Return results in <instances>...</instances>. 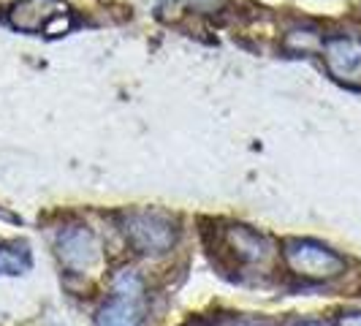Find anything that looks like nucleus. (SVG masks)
<instances>
[{"mask_svg":"<svg viewBox=\"0 0 361 326\" xmlns=\"http://www.w3.org/2000/svg\"><path fill=\"white\" fill-rule=\"evenodd\" d=\"M126 236L128 242L145 255H163L177 245V223L166 212L158 210H139V212H128L126 215Z\"/></svg>","mask_w":361,"mask_h":326,"instance_id":"1","label":"nucleus"},{"mask_svg":"<svg viewBox=\"0 0 361 326\" xmlns=\"http://www.w3.org/2000/svg\"><path fill=\"white\" fill-rule=\"evenodd\" d=\"M95 326H145V283L133 272L114 277V294L95 313Z\"/></svg>","mask_w":361,"mask_h":326,"instance_id":"2","label":"nucleus"},{"mask_svg":"<svg viewBox=\"0 0 361 326\" xmlns=\"http://www.w3.org/2000/svg\"><path fill=\"white\" fill-rule=\"evenodd\" d=\"M283 258L288 264V270L305 280L312 283H324V280H334L345 272V258L334 253L331 248H326L321 242L312 239H293L286 245Z\"/></svg>","mask_w":361,"mask_h":326,"instance_id":"3","label":"nucleus"},{"mask_svg":"<svg viewBox=\"0 0 361 326\" xmlns=\"http://www.w3.org/2000/svg\"><path fill=\"white\" fill-rule=\"evenodd\" d=\"M8 19L17 30H25V33L63 36L73 28L71 14L60 0H19L8 11Z\"/></svg>","mask_w":361,"mask_h":326,"instance_id":"4","label":"nucleus"},{"mask_svg":"<svg viewBox=\"0 0 361 326\" xmlns=\"http://www.w3.org/2000/svg\"><path fill=\"white\" fill-rule=\"evenodd\" d=\"M60 264L73 274H87L101 264V245L87 226H71L57 236Z\"/></svg>","mask_w":361,"mask_h":326,"instance_id":"5","label":"nucleus"},{"mask_svg":"<svg viewBox=\"0 0 361 326\" xmlns=\"http://www.w3.org/2000/svg\"><path fill=\"white\" fill-rule=\"evenodd\" d=\"M326 68L334 79L361 85V47L350 38H329L324 44Z\"/></svg>","mask_w":361,"mask_h":326,"instance_id":"6","label":"nucleus"},{"mask_svg":"<svg viewBox=\"0 0 361 326\" xmlns=\"http://www.w3.org/2000/svg\"><path fill=\"white\" fill-rule=\"evenodd\" d=\"M226 242L234 250V255L239 261L247 264H261L271 255V242L267 236H261L258 231L247 229V226H234L226 231Z\"/></svg>","mask_w":361,"mask_h":326,"instance_id":"7","label":"nucleus"},{"mask_svg":"<svg viewBox=\"0 0 361 326\" xmlns=\"http://www.w3.org/2000/svg\"><path fill=\"white\" fill-rule=\"evenodd\" d=\"M33 258L25 242H0V274H25Z\"/></svg>","mask_w":361,"mask_h":326,"instance_id":"8","label":"nucleus"},{"mask_svg":"<svg viewBox=\"0 0 361 326\" xmlns=\"http://www.w3.org/2000/svg\"><path fill=\"white\" fill-rule=\"evenodd\" d=\"M337 326H361V313H345L337 318Z\"/></svg>","mask_w":361,"mask_h":326,"instance_id":"9","label":"nucleus"},{"mask_svg":"<svg viewBox=\"0 0 361 326\" xmlns=\"http://www.w3.org/2000/svg\"><path fill=\"white\" fill-rule=\"evenodd\" d=\"M234 326H274L269 321H258V318H245V321H236Z\"/></svg>","mask_w":361,"mask_h":326,"instance_id":"10","label":"nucleus"},{"mask_svg":"<svg viewBox=\"0 0 361 326\" xmlns=\"http://www.w3.org/2000/svg\"><path fill=\"white\" fill-rule=\"evenodd\" d=\"M193 3H196V6H201V8H204V6H212L215 0H193Z\"/></svg>","mask_w":361,"mask_h":326,"instance_id":"11","label":"nucleus"},{"mask_svg":"<svg viewBox=\"0 0 361 326\" xmlns=\"http://www.w3.org/2000/svg\"><path fill=\"white\" fill-rule=\"evenodd\" d=\"M296 326H324V324H318V321H302V324H296Z\"/></svg>","mask_w":361,"mask_h":326,"instance_id":"12","label":"nucleus"},{"mask_svg":"<svg viewBox=\"0 0 361 326\" xmlns=\"http://www.w3.org/2000/svg\"><path fill=\"white\" fill-rule=\"evenodd\" d=\"M161 3H177V0H161Z\"/></svg>","mask_w":361,"mask_h":326,"instance_id":"13","label":"nucleus"}]
</instances>
